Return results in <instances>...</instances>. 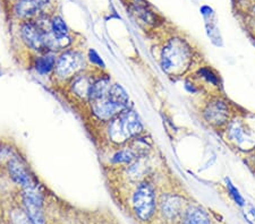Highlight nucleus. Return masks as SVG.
I'll return each mask as SVG.
<instances>
[{"label": "nucleus", "mask_w": 255, "mask_h": 224, "mask_svg": "<svg viewBox=\"0 0 255 224\" xmlns=\"http://www.w3.org/2000/svg\"><path fill=\"white\" fill-rule=\"evenodd\" d=\"M228 135L230 140L235 142L238 146H241V148L245 145H249L251 141H252L250 132H248V130L245 129V126L238 120L233 121L232 124L229 125Z\"/></svg>", "instance_id": "nucleus-10"}, {"label": "nucleus", "mask_w": 255, "mask_h": 224, "mask_svg": "<svg viewBox=\"0 0 255 224\" xmlns=\"http://www.w3.org/2000/svg\"><path fill=\"white\" fill-rule=\"evenodd\" d=\"M56 66V60L53 58V56L47 55L44 57H41L36 61V71L41 74H48L51 69L55 68Z\"/></svg>", "instance_id": "nucleus-16"}, {"label": "nucleus", "mask_w": 255, "mask_h": 224, "mask_svg": "<svg viewBox=\"0 0 255 224\" xmlns=\"http://www.w3.org/2000/svg\"><path fill=\"white\" fill-rule=\"evenodd\" d=\"M83 65L84 61L81 55L77 52L69 51L60 56V58L56 63L55 68L57 75L66 78V77L72 76L77 71H80Z\"/></svg>", "instance_id": "nucleus-5"}, {"label": "nucleus", "mask_w": 255, "mask_h": 224, "mask_svg": "<svg viewBox=\"0 0 255 224\" xmlns=\"http://www.w3.org/2000/svg\"><path fill=\"white\" fill-rule=\"evenodd\" d=\"M51 32L56 36H67V26L60 17H55L52 19Z\"/></svg>", "instance_id": "nucleus-17"}, {"label": "nucleus", "mask_w": 255, "mask_h": 224, "mask_svg": "<svg viewBox=\"0 0 255 224\" xmlns=\"http://www.w3.org/2000/svg\"><path fill=\"white\" fill-rule=\"evenodd\" d=\"M226 183H227V188H228V191H229L230 196L233 197L234 201H235V202H236V203H237L238 205H240V206H243V205H244V204H245L244 198L242 197V195L240 194V191H238V189L236 188L235 186L233 185L232 181H230L228 178L226 179Z\"/></svg>", "instance_id": "nucleus-18"}, {"label": "nucleus", "mask_w": 255, "mask_h": 224, "mask_svg": "<svg viewBox=\"0 0 255 224\" xmlns=\"http://www.w3.org/2000/svg\"><path fill=\"white\" fill-rule=\"evenodd\" d=\"M22 36L25 43L33 50L42 51L48 48L47 32L42 31L39 26H35L34 24H24L22 27Z\"/></svg>", "instance_id": "nucleus-6"}, {"label": "nucleus", "mask_w": 255, "mask_h": 224, "mask_svg": "<svg viewBox=\"0 0 255 224\" xmlns=\"http://www.w3.org/2000/svg\"><path fill=\"white\" fill-rule=\"evenodd\" d=\"M200 73L202 75H204L205 78H207L210 81V83H212V84H215V85L218 84L217 76H215V74H213L211 71H209V69H202V71H200Z\"/></svg>", "instance_id": "nucleus-20"}, {"label": "nucleus", "mask_w": 255, "mask_h": 224, "mask_svg": "<svg viewBox=\"0 0 255 224\" xmlns=\"http://www.w3.org/2000/svg\"><path fill=\"white\" fill-rule=\"evenodd\" d=\"M108 96L115 102V103L121 105V107H123L124 109H126L127 105H128L129 97H128V95H127V93L125 92V89L123 88L121 85H118V84L112 85Z\"/></svg>", "instance_id": "nucleus-15"}, {"label": "nucleus", "mask_w": 255, "mask_h": 224, "mask_svg": "<svg viewBox=\"0 0 255 224\" xmlns=\"http://www.w3.org/2000/svg\"><path fill=\"white\" fill-rule=\"evenodd\" d=\"M134 158V154L130 150H121L114 156V161L117 163H130Z\"/></svg>", "instance_id": "nucleus-19"}, {"label": "nucleus", "mask_w": 255, "mask_h": 224, "mask_svg": "<svg viewBox=\"0 0 255 224\" xmlns=\"http://www.w3.org/2000/svg\"><path fill=\"white\" fill-rule=\"evenodd\" d=\"M24 205L32 224H46L42 213V197L35 186L25 188Z\"/></svg>", "instance_id": "nucleus-4"}, {"label": "nucleus", "mask_w": 255, "mask_h": 224, "mask_svg": "<svg viewBox=\"0 0 255 224\" xmlns=\"http://www.w3.org/2000/svg\"><path fill=\"white\" fill-rule=\"evenodd\" d=\"M142 129V124L136 112L125 109L121 112V115H118L117 119L112 122L109 134L113 141L123 143L128 138L138 135Z\"/></svg>", "instance_id": "nucleus-2"}, {"label": "nucleus", "mask_w": 255, "mask_h": 224, "mask_svg": "<svg viewBox=\"0 0 255 224\" xmlns=\"http://www.w3.org/2000/svg\"><path fill=\"white\" fill-rule=\"evenodd\" d=\"M250 13H251V15H252V17L255 19V3H253L252 7H251Z\"/></svg>", "instance_id": "nucleus-22"}, {"label": "nucleus", "mask_w": 255, "mask_h": 224, "mask_svg": "<svg viewBox=\"0 0 255 224\" xmlns=\"http://www.w3.org/2000/svg\"><path fill=\"white\" fill-rule=\"evenodd\" d=\"M204 118L209 124L213 126H223L228 121L229 108L226 102L215 100L209 102L204 110Z\"/></svg>", "instance_id": "nucleus-7"}, {"label": "nucleus", "mask_w": 255, "mask_h": 224, "mask_svg": "<svg viewBox=\"0 0 255 224\" xmlns=\"http://www.w3.org/2000/svg\"><path fill=\"white\" fill-rule=\"evenodd\" d=\"M9 173L11 178L14 180L22 185L24 188H30V187H34V183H33V179L30 176V173L27 172V170L25 169V166L20 163L17 160H13L9 162Z\"/></svg>", "instance_id": "nucleus-9"}, {"label": "nucleus", "mask_w": 255, "mask_h": 224, "mask_svg": "<svg viewBox=\"0 0 255 224\" xmlns=\"http://www.w3.org/2000/svg\"><path fill=\"white\" fill-rule=\"evenodd\" d=\"M133 209L141 221H149L155 210V194L149 183H141L133 196Z\"/></svg>", "instance_id": "nucleus-3"}, {"label": "nucleus", "mask_w": 255, "mask_h": 224, "mask_svg": "<svg viewBox=\"0 0 255 224\" xmlns=\"http://www.w3.org/2000/svg\"><path fill=\"white\" fill-rule=\"evenodd\" d=\"M92 109L93 112L96 113V116L104 120L112 119V118L114 116H116L117 113L122 112L123 110H125L124 108L121 107V105L115 103L109 96L92 101Z\"/></svg>", "instance_id": "nucleus-8"}, {"label": "nucleus", "mask_w": 255, "mask_h": 224, "mask_svg": "<svg viewBox=\"0 0 255 224\" xmlns=\"http://www.w3.org/2000/svg\"><path fill=\"white\" fill-rule=\"evenodd\" d=\"M201 13H202V15L204 16V17H207V18H210V19H212V17H213V15H215V13H213V9L210 6H202L201 7Z\"/></svg>", "instance_id": "nucleus-21"}, {"label": "nucleus", "mask_w": 255, "mask_h": 224, "mask_svg": "<svg viewBox=\"0 0 255 224\" xmlns=\"http://www.w3.org/2000/svg\"><path fill=\"white\" fill-rule=\"evenodd\" d=\"M47 0H19L16 5V13L20 17H27L35 14Z\"/></svg>", "instance_id": "nucleus-13"}, {"label": "nucleus", "mask_w": 255, "mask_h": 224, "mask_svg": "<svg viewBox=\"0 0 255 224\" xmlns=\"http://www.w3.org/2000/svg\"><path fill=\"white\" fill-rule=\"evenodd\" d=\"M192 50L187 42L182 39H171L161 52L162 71L168 75L179 76L191 66Z\"/></svg>", "instance_id": "nucleus-1"}, {"label": "nucleus", "mask_w": 255, "mask_h": 224, "mask_svg": "<svg viewBox=\"0 0 255 224\" xmlns=\"http://www.w3.org/2000/svg\"><path fill=\"white\" fill-rule=\"evenodd\" d=\"M182 207H183V201L180 197L170 196V195H167V196L162 197L161 212L167 219L169 220L175 219L177 215L180 213Z\"/></svg>", "instance_id": "nucleus-11"}, {"label": "nucleus", "mask_w": 255, "mask_h": 224, "mask_svg": "<svg viewBox=\"0 0 255 224\" xmlns=\"http://www.w3.org/2000/svg\"><path fill=\"white\" fill-rule=\"evenodd\" d=\"M183 224H211L209 215L200 207H190L185 212Z\"/></svg>", "instance_id": "nucleus-12"}, {"label": "nucleus", "mask_w": 255, "mask_h": 224, "mask_svg": "<svg viewBox=\"0 0 255 224\" xmlns=\"http://www.w3.org/2000/svg\"><path fill=\"white\" fill-rule=\"evenodd\" d=\"M110 87H112V85H110L109 79H99L96 83L92 84L89 97L91 99V101H94L108 96Z\"/></svg>", "instance_id": "nucleus-14"}]
</instances>
